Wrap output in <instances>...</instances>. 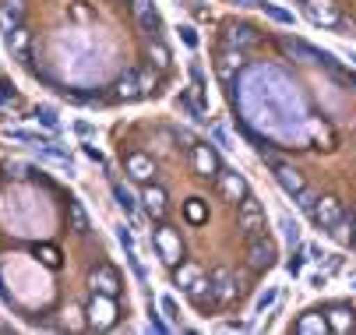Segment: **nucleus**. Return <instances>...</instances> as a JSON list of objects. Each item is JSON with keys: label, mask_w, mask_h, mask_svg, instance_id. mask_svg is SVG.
Wrapping results in <instances>:
<instances>
[{"label": "nucleus", "mask_w": 356, "mask_h": 335, "mask_svg": "<svg viewBox=\"0 0 356 335\" xmlns=\"http://www.w3.org/2000/svg\"><path fill=\"white\" fill-rule=\"evenodd\" d=\"M311 219L321 226V229H332L339 219H342V205L335 198H318V205L311 209Z\"/></svg>", "instance_id": "f8f14e48"}, {"label": "nucleus", "mask_w": 356, "mask_h": 335, "mask_svg": "<svg viewBox=\"0 0 356 335\" xmlns=\"http://www.w3.org/2000/svg\"><path fill=\"white\" fill-rule=\"evenodd\" d=\"M113 297H106V293H95L92 297V304H88V321L95 325V328H110L113 325Z\"/></svg>", "instance_id": "9b49d317"}, {"label": "nucleus", "mask_w": 356, "mask_h": 335, "mask_svg": "<svg viewBox=\"0 0 356 335\" xmlns=\"http://www.w3.org/2000/svg\"><path fill=\"white\" fill-rule=\"evenodd\" d=\"M209 282H212V293H216V304L219 307H226V304H233V297H236V279H233V272L226 268V265H216L212 272H209Z\"/></svg>", "instance_id": "7ed1b4c3"}, {"label": "nucleus", "mask_w": 356, "mask_h": 335, "mask_svg": "<svg viewBox=\"0 0 356 335\" xmlns=\"http://www.w3.org/2000/svg\"><path fill=\"white\" fill-rule=\"evenodd\" d=\"M286 268H289V275H296V272H300V268H303V254H293V258H289V265H286Z\"/></svg>", "instance_id": "c9c22d12"}, {"label": "nucleus", "mask_w": 356, "mask_h": 335, "mask_svg": "<svg viewBox=\"0 0 356 335\" xmlns=\"http://www.w3.org/2000/svg\"><path fill=\"white\" fill-rule=\"evenodd\" d=\"M219 195L226 202H243L247 198V180L236 170H219Z\"/></svg>", "instance_id": "6e6552de"}, {"label": "nucleus", "mask_w": 356, "mask_h": 335, "mask_svg": "<svg viewBox=\"0 0 356 335\" xmlns=\"http://www.w3.org/2000/svg\"><path fill=\"white\" fill-rule=\"evenodd\" d=\"M117 236H120V244H124V251H127V258H131V254H134V240H131V229H127V226H120V229H117Z\"/></svg>", "instance_id": "473e14b6"}, {"label": "nucleus", "mask_w": 356, "mask_h": 335, "mask_svg": "<svg viewBox=\"0 0 356 335\" xmlns=\"http://www.w3.org/2000/svg\"><path fill=\"white\" fill-rule=\"evenodd\" d=\"M275 180L282 183L286 195H296L300 187H307V183H303V177H300L293 166H286V163H275Z\"/></svg>", "instance_id": "6ab92c4d"}, {"label": "nucleus", "mask_w": 356, "mask_h": 335, "mask_svg": "<svg viewBox=\"0 0 356 335\" xmlns=\"http://www.w3.org/2000/svg\"><path fill=\"white\" fill-rule=\"evenodd\" d=\"M325 321H328V328H332V332H339V335H346V332H353V328H356V321H353V314H349L346 307H332Z\"/></svg>", "instance_id": "aec40b11"}, {"label": "nucleus", "mask_w": 356, "mask_h": 335, "mask_svg": "<svg viewBox=\"0 0 356 335\" xmlns=\"http://www.w3.org/2000/svg\"><path fill=\"white\" fill-rule=\"evenodd\" d=\"M39 258H42V265L46 268H60V254H57V247H39Z\"/></svg>", "instance_id": "c85d7f7f"}, {"label": "nucleus", "mask_w": 356, "mask_h": 335, "mask_svg": "<svg viewBox=\"0 0 356 335\" xmlns=\"http://www.w3.org/2000/svg\"><path fill=\"white\" fill-rule=\"evenodd\" d=\"M88 282H92V293H106V297H117L120 293V275L110 265H99Z\"/></svg>", "instance_id": "9d476101"}, {"label": "nucleus", "mask_w": 356, "mask_h": 335, "mask_svg": "<svg viewBox=\"0 0 356 335\" xmlns=\"http://www.w3.org/2000/svg\"><path fill=\"white\" fill-rule=\"evenodd\" d=\"M353 332H356V328H353Z\"/></svg>", "instance_id": "37998d69"}, {"label": "nucleus", "mask_w": 356, "mask_h": 335, "mask_svg": "<svg viewBox=\"0 0 356 335\" xmlns=\"http://www.w3.org/2000/svg\"><path fill=\"white\" fill-rule=\"evenodd\" d=\"M131 11H134L138 25H141L152 39L163 32V18H159V11H156V4H152V0H131Z\"/></svg>", "instance_id": "423d86ee"}, {"label": "nucleus", "mask_w": 356, "mask_h": 335, "mask_svg": "<svg viewBox=\"0 0 356 335\" xmlns=\"http://www.w3.org/2000/svg\"><path fill=\"white\" fill-rule=\"evenodd\" d=\"M197 275H201V268H197L194 261H180V265H173V282L180 286V290H187V286H191Z\"/></svg>", "instance_id": "4be33fe9"}, {"label": "nucleus", "mask_w": 356, "mask_h": 335, "mask_svg": "<svg viewBox=\"0 0 356 335\" xmlns=\"http://www.w3.org/2000/svg\"><path fill=\"white\" fill-rule=\"evenodd\" d=\"M67 212H71V226H74V233H81V236H85V233L92 229L85 205H81V202H71V205H67Z\"/></svg>", "instance_id": "393cba45"}, {"label": "nucleus", "mask_w": 356, "mask_h": 335, "mask_svg": "<svg viewBox=\"0 0 356 335\" xmlns=\"http://www.w3.org/2000/svg\"><path fill=\"white\" fill-rule=\"evenodd\" d=\"M247 265L250 268H258V272H265V268H272L275 265V244L268 240V236H250V247H247Z\"/></svg>", "instance_id": "39448f33"}, {"label": "nucleus", "mask_w": 356, "mask_h": 335, "mask_svg": "<svg viewBox=\"0 0 356 335\" xmlns=\"http://www.w3.org/2000/svg\"><path fill=\"white\" fill-rule=\"evenodd\" d=\"M152 240H156V251L166 265H180L184 258V244H180V233L173 226H159L156 233H152Z\"/></svg>", "instance_id": "f257e3e1"}, {"label": "nucleus", "mask_w": 356, "mask_h": 335, "mask_svg": "<svg viewBox=\"0 0 356 335\" xmlns=\"http://www.w3.org/2000/svg\"><path fill=\"white\" fill-rule=\"evenodd\" d=\"M184 212H187V219H191L194 226H197V222H205V215H209V212H205V205H201V198H191Z\"/></svg>", "instance_id": "cd10ccee"}, {"label": "nucleus", "mask_w": 356, "mask_h": 335, "mask_svg": "<svg viewBox=\"0 0 356 335\" xmlns=\"http://www.w3.org/2000/svg\"><path fill=\"white\" fill-rule=\"evenodd\" d=\"M148 60H152V67H156V71H166L170 67V50H166V42L159 35L148 42Z\"/></svg>", "instance_id": "412c9836"}, {"label": "nucleus", "mask_w": 356, "mask_h": 335, "mask_svg": "<svg viewBox=\"0 0 356 335\" xmlns=\"http://www.w3.org/2000/svg\"><path fill=\"white\" fill-rule=\"evenodd\" d=\"M35 117H39V120H42V124L49 127V131H54V127H57V117H54V110H39Z\"/></svg>", "instance_id": "f704fd0d"}, {"label": "nucleus", "mask_w": 356, "mask_h": 335, "mask_svg": "<svg viewBox=\"0 0 356 335\" xmlns=\"http://www.w3.org/2000/svg\"><path fill=\"white\" fill-rule=\"evenodd\" d=\"M349 222H353V244H356V212H353V219H349Z\"/></svg>", "instance_id": "ea45409f"}, {"label": "nucleus", "mask_w": 356, "mask_h": 335, "mask_svg": "<svg viewBox=\"0 0 356 335\" xmlns=\"http://www.w3.org/2000/svg\"><path fill=\"white\" fill-rule=\"evenodd\" d=\"M282 233H286V240H289V247H296V244H300V226H296V222L282 219Z\"/></svg>", "instance_id": "c756f323"}, {"label": "nucleus", "mask_w": 356, "mask_h": 335, "mask_svg": "<svg viewBox=\"0 0 356 335\" xmlns=\"http://www.w3.org/2000/svg\"><path fill=\"white\" fill-rule=\"evenodd\" d=\"M236 222H240V229H243L247 236H258V233L265 229V209L247 195V198L240 202V209H236Z\"/></svg>", "instance_id": "20e7f679"}, {"label": "nucleus", "mask_w": 356, "mask_h": 335, "mask_svg": "<svg viewBox=\"0 0 356 335\" xmlns=\"http://www.w3.org/2000/svg\"><path fill=\"white\" fill-rule=\"evenodd\" d=\"M296 332H300V335H318V332H328V321H325L321 314H303V318L296 321Z\"/></svg>", "instance_id": "b1692460"}, {"label": "nucleus", "mask_w": 356, "mask_h": 335, "mask_svg": "<svg viewBox=\"0 0 356 335\" xmlns=\"http://www.w3.org/2000/svg\"><path fill=\"white\" fill-rule=\"evenodd\" d=\"M124 166H127V177L141 180V183H152V177H156V163H152L148 156H141V152H131Z\"/></svg>", "instance_id": "2eb2a0df"}, {"label": "nucleus", "mask_w": 356, "mask_h": 335, "mask_svg": "<svg viewBox=\"0 0 356 335\" xmlns=\"http://www.w3.org/2000/svg\"><path fill=\"white\" fill-rule=\"evenodd\" d=\"M240 4H254V0H240Z\"/></svg>", "instance_id": "a19ab883"}, {"label": "nucleus", "mask_w": 356, "mask_h": 335, "mask_svg": "<svg viewBox=\"0 0 356 335\" xmlns=\"http://www.w3.org/2000/svg\"><path fill=\"white\" fill-rule=\"evenodd\" d=\"M191 170L197 177H219V156L216 149L209 145V141H197V145H191Z\"/></svg>", "instance_id": "f03ea898"}, {"label": "nucleus", "mask_w": 356, "mask_h": 335, "mask_svg": "<svg viewBox=\"0 0 356 335\" xmlns=\"http://www.w3.org/2000/svg\"><path fill=\"white\" fill-rule=\"evenodd\" d=\"M293 202H296V209H303V212H311V209L318 205V195H314L311 187H300L296 195H293Z\"/></svg>", "instance_id": "a878e982"}, {"label": "nucleus", "mask_w": 356, "mask_h": 335, "mask_svg": "<svg viewBox=\"0 0 356 335\" xmlns=\"http://www.w3.org/2000/svg\"><path fill=\"white\" fill-rule=\"evenodd\" d=\"M222 39H226V46H233V50H243V46L258 42V32H254L250 25H229Z\"/></svg>", "instance_id": "a211bd4d"}, {"label": "nucleus", "mask_w": 356, "mask_h": 335, "mask_svg": "<svg viewBox=\"0 0 356 335\" xmlns=\"http://www.w3.org/2000/svg\"><path fill=\"white\" fill-rule=\"evenodd\" d=\"M265 8V15H272L275 22H282V25H293V15L289 11H282V8H272V4H261Z\"/></svg>", "instance_id": "7c9ffc66"}, {"label": "nucleus", "mask_w": 356, "mask_h": 335, "mask_svg": "<svg viewBox=\"0 0 356 335\" xmlns=\"http://www.w3.org/2000/svg\"><path fill=\"white\" fill-rule=\"evenodd\" d=\"M113 195H117V202H120V209H124V212H134V198L127 195V190H124L120 183L113 187Z\"/></svg>", "instance_id": "2f4dec72"}, {"label": "nucleus", "mask_w": 356, "mask_h": 335, "mask_svg": "<svg viewBox=\"0 0 356 335\" xmlns=\"http://www.w3.org/2000/svg\"><path fill=\"white\" fill-rule=\"evenodd\" d=\"M8 35V50L18 57V60H29V46H32V32L25 28V25H15L11 32H4Z\"/></svg>", "instance_id": "dca6fc26"}, {"label": "nucleus", "mask_w": 356, "mask_h": 335, "mask_svg": "<svg viewBox=\"0 0 356 335\" xmlns=\"http://www.w3.org/2000/svg\"><path fill=\"white\" fill-rule=\"evenodd\" d=\"M127 4H131V0H127Z\"/></svg>", "instance_id": "79ce46f5"}, {"label": "nucleus", "mask_w": 356, "mask_h": 335, "mask_svg": "<svg viewBox=\"0 0 356 335\" xmlns=\"http://www.w3.org/2000/svg\"><path fill=\"white\" fill-rule=\"evenodd\" d=\"M78 314H81L78 307H67V321H71V325H81V318H78Z\"/></svg>", "instance_id": "58836bf2"}, {"label": "nucleus", "mask_w": 356, "mask_h": 335, "mask_svg": "<svg viewBox=\"0 0 356 335\" xmlns=\"http://www.w3.org/2000/svg\"><path fill=\"white\" fill-rule=\"evenodd\" d=\"M117 95H120V99H141V88H138V71H127L120 81H117Z\"/></svg>", "instance_id": "5701e85b"}, {"label": "nucleus", "mask_w": 356, "mask_h": 335, "mask_svg": "<svg viewBox=\"0 0 356 335\" xmlns=\"http://www.w3.org/2000/svg\"><path fill=\"white\" fill-rule=\"evenodd\" d=\"M180 32H184V42H187V46H197V35H194V28H191V25H184Z\"/></svg>", "instance_id": "e433bc0d"}, {"label": "nucleus", "mask_w": 356, "mask_h": 335, "mask_svg": "<svg viewBox=\"0 0 356 335\" xmlns=\"http://www.w3.org/2000/svg\"><path fill=\"white\" fill-rule=\"evenodd\" d=\"M303 11H307V18L321 28H335L339 25V11L332 0H303Z\"/></svg>", "instance_id": "0eeeda50"}, {"label": "nucleus", "mask_w": 356, "mask_h": 335, "mask_svg": "<svg viewBox=\"0 0 356 335\" xmlns=\"http://www.w3.org/2000/svg\"><path fill=\"white\" fill-rule=\"evenodd\" d=\"M141 202H145V209H148V215H152V219H163V215H166V209H170L166 190H163V187H156V183H148V187L141 190Z\"/></svg>", "instance_id": "ddd939ff"}, {"label": "nucleus", "mask_w": 356, "mask_h": 335, "mask_svg": "<svg viewBox=\"0 0 356 335\" xmlns=\"http://www.w3.org/2000/svg\"><path fill=\"white\" fill-rule=\"evenodd\" d=\"M184 293H187V300H191V304H194L197 311H209V307H219V304H216V293H212V282H209L205 275H197V279H194V282L187 286Z\"/></svg>", "instance_id": "1a4fd4ad"}, {"label": "nucleus", "mask_w": 356, "mask_h": 335, "mask_svg": "<svg viewBox=\"0 0 356 335\" xmlns=\"http://www.w3.org/2000/svg\"><path fill=\"white\" fill-rule=\"evenodd\" d=\"M272 300H275V290H268V293H265V297H261V300H258V311H265V307H268V304H272Z\"/></svg>", "instance_id": "4c0bfd02"}, {"label": "nucleus", "mask_w": 356, "mask_h": 335, "mask_svg": "<svg viewBox=\"0 0 356 335\" xmlns=\"http://www.w3.org/2000/svg\"><path fill=\"white\" fill-rule=\"evenodd\" d=\"M22 18H25V0H4V4H0V28L4 32L22 25Z\"/></svg>", "instance_id": "f3484780"}, {"label": "nucleus", "mask_w": 356, "mask_h": 335, "mask_svg": "<svg viewBox=\"0 0 356 335\" xmlns=\"http://www.w3.org/2000/svg\"><path fill=\"white\" fill-rule=\"evenodd\" d=\"M240 67H243V50H233V46H226V50L219 54V60H216V74H219L222 81H233Z\"/></svg>", "instance_id": "4468645a"}, {"label": "nucleus", "mask_w": 356, "mask_h": 335, "mask_svg": "<svg viewBox=\"0 0 356 335\" xmlns=\"http://www.w3.org/2000/svg\"><path fill=\"white\" fill-rule=\"evenodd\" d=\"M156 71H152V67H145V71H138V88H141V95H152V92H156Z\"/></svg>", "instance_id": "bb28decb"}, {"label": "nucleus", "mask_w": 356, "mask_h": 335, "mask_svg": "<svg viewBox=\"0 0 356 335\" xmlns=\"http://www.w3.org/2000/svg\"><path fill=\"white\" fill-rule=\"evenodd\" d=\"M159 307L166 311V318H170V321H177V318H180V314H177V304H173V297H163V300H159Z\"/></svg>", "instance_id": "72a5a7b5"}]
</instances>
